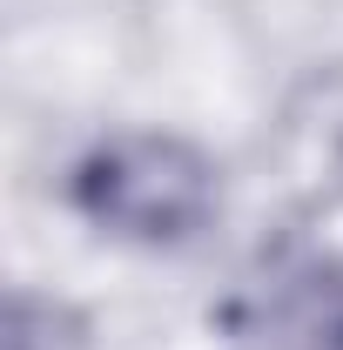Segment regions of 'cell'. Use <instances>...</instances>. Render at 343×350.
I'll list each match as a JSON object with an SVG mask.
<instances>
[{
	"label": "cell",
	"instance_id": "1",
	"mask_svg": "<svg viewBox=\"0 0 343 350\" xmlns=\"http://www.w3.org/2000/svg\"><path fill=\"white\" fill-rule=\"evenodd\" d=\"M68 196L94 229H108L122 243H148V250L195 243L209 229V216L222 209L215 162L195 142L155 135V129L94 142L68 175Z\"/></svg>",
	"mask_w": 343,
	"mask_h": 350
},
{
	"label": "cell",
	"instance_id": "2",
	"mask_svg": "<svg viewBox=\"0 0 343 350\" xmlns=\"http://www.w3.org/2000/svg\"><path fill=\"white\" fill-rule=\"evenodd\" d=\"M229 330L243 350H343V262L330 250L262 256L229 304Z\"/></svg>",
	"mask_w": 343,
	"mask_h": 350
}]
</instances>
